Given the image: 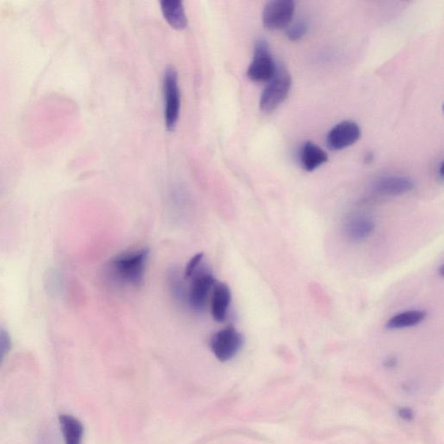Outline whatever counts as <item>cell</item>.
<instances>
[{
  "label": "cell",
  "mask_w": 444,
  "mask_h": 444,
  "mask_svg": "<svg viewBox=\"0 0 444 444\" xmlns=\"http://www.w3.org/2000/svg\"><path fill=\"white\" fill-rule=\"evenodd\" d=\"M149 257V250L121 253L111 263L114 275L121 282L139 287L143 282L144 272Z\"/></svg>",
  "instance_id": "6da1fadb"
},
{
  "label": "cell",
  "mask_w": 444,
  "mask_h": 444,
  "mask_svg": "<svg viewBox=\"0 0 444 444\" xmlns=\"http://www.w3.org/2000/svg\"><path fill=\"white\" fill-rule=\"evenodd\" d=\"M292 78L284 68L277 69L275 77L265 86L260 100V108L265 113L275 111L289 95Z\"/></svg>",
  "instance_id": "7a4b0ae2"
},
{
  "label": "cell",
  "mask_w": 444,
  "mask_h": 444,
  "mask_svg": "<svg viewBox=\"0 0 444 444\" xmlns=\"http://www.w3.org/2000/svg\"><path fill=\"white\" fill-rule=\"evenodd\" d=\"M165 100V123L169 131L176 127L180 116L181 95L177 71L173 66L167 68L163 77Z\"/></svg>",
  "instance_id": "3957f363"
},
{
  "label": "cell",
  "mask_w": 444,
  "mask_h": 444,
  "mask_svg": "<svg viewBox=\"0 0 444 444\" xmlns=\"http://www.w3.org/2000/svg\"><path fill=\"white\" fill-rule=\"evenodd\" d=\"M277 69L268 42L263 39L257 40L253 59L248 69V77L254 82H269L275 77Z\"/></svg>",
  "instance_id": "277c9868"
},
{
  "label": "cell",
  "mask_w": 444,
  "mask_h": 444,
  "mask_svg": "<svg viewBox=\"0 0 444 444\" xmlns=\"http://www.w3.org/2000/svg\"><path fill=\"white\" fill-rule=\"evenodd\" d=\"M244 339L233 326L224 328L212 337L210 347L215 358L221 362L233 359L241 350Z\"/></svg>",
  "instance_id": "5b68a950"
},
{
  "label": "cell",
  "mask_w": 444,
  "mask_h": 444,
  "mask_svg": "<svg viewBox=\"0 0 444 444\" xmlns=\"http://www.w3.org/2000/svg\"><path fill=\"white\" fill-rule=\"evenodd\" d=\"M295 3L293 0H272L265 6L263 20L268 30L287 28L293 20Z\"/></svg>",
  "instance_id": "8992f818"
},
{
  "label": "cell",
  "mask_w": 444,
  "mask_h": 444,
  "mask_svg": "<svg viewBox=\"0 0 444 444\" xmlns=\"http://www.w3.org/2000/svg\"><path fill=\"white\" fill-rule=\"evenodd\" d=\"M192 277V284L187 295L188 303L192 309L200 311L206 305L208 294L217 282L212 273L206 270H200L198 273L196 271Z\"/></svg>",
  "instance_id": "52a82bcc"
},
{
  "label": "cell",
  "mask_w": 444,
  "mask_h": 444,
  "mask_svg": "<svg viewBox=\"0 0 444 444\" xmlns=\"http://www.w3.org/2000/svg\"><path fill=\"white\" fill-rule=\"evenodd\" d=\"M360 136L361 131L355 121H344L329 131L326 142L330 149L341 150L358 142Z\"/></svg>",
  "instance_id": "ba28073f"
},
{
  "label": "cell",
  "mask_w": 444,
  "mask_h": 444,
  "mask_svg": "<svg viewBox=\"0 0 444 444\" xmlns=\"http://www.w3.org/2000/svg\"><path fill=\"white\" fill-rule=\"evenodd\" d=\"M414 188V181L411 178L401 176H382L376 180L373 189L382 196H401Z\"/></svg>",
  "instance_id": "9c48e42d"
},
{
  "label": "cell",
  "mask_w": 444,
  "mask_h": 444,
  "mask_svg": "<svg viewBox=\"0 0 444 444\" xmlns=\"http://www.w3.org/2000/svg\"><path fill=\"white\" fill-rule=\"evenodd\" d=\"M375 222L366 215H354L347 220L344 225V233L349 240L355 242L366 240L373 234Z\"/></svg>",
  "instance_id": "30bf717a"
},
{
  "label": "cell",
  "mask_w": 444,
  "mask_h": 444,
  "mask_svg": "<svg viewBox=\"0 0 444 444\" xmlns=\"http://www.w3.org/2000/svg\"><path fill=\"white\" fill-rule=\"evenodd\" d=\"M211 313L214 320L223 322L226 320L231 303V291L225 283L216 282L212 287Z\"/></svg>",
  "instance_id": "8fae6325"
},
{
  "label": "cell",
  "mask_w": 444,
  "mask_h": 444,
  "mask_svg": "<svg viewBox=\"0 0 444 444\" xmlns=\"http://www.w3.org/2000/svg\"><path fill=\"white\" fill-rule=\"evenodd\" d=\"M59 421L64 444L83 443L85 427L80 420L74 416L61 414Z\"/></svg>",
  "instance_id": "7c38bea8"
},
{
  "label": "cell",
  "mask_w": 444,
  "mask_h": 444,
  "mask_svg": "<svg viewBox=\"0 0 444 444\" xmlns=\"http://www.w3.org/2000/svg\"><path fill=\"white\" fill-rule=\"evenodd\" d=\"M328 161V154L317 144L312 142L304 143L301 150V164L306 172H314Z\"/></svg>",
  "instance_id": "4fadbf2b"
},
{
  "label": "cell",
  "mask_w": 444,
  "mask_h": 444,
  "mask_svg": "<svg viewBox=\"0 0 444 444\" xmlns=\"http://www.w3.org/2000/svg\"><path fill=\"white\" fill-rule=\"evenodd\" d=\"M161 8L167 22L174 29H185L188 25L184 4L180 0H162Z\"/></svg>",
  "instance_id": "5bb4252c"
},
{
  "label": "cell",
  "mask_w": 444,
  "mask_h": 444,
  "mask_svg": "<svg viewBox=\"0 0 444 444\" xmlns=\"http://www.w3.org/2000/svg\"><path fill=\"white\" fill-rule=\"evenodd\" d=\"M426 318V313L421 310L406 311L390 318L386 323V328L388 330H400L413 328L419 325Z\"/></svg>",
  "instance_id": "9a60e30c"
},
{
  "label": "cell",
  "mask_w": 444,
  "mask_h": 444,
  "mask_svg": "<svg viewBox=\"0 0 444 444\" xmlns=\"http://www.w3.org/2000/svg\"><path fill=\"white\" fill-rule=\"evenodd\" d=\"M308 25L306 22L299 20L294 23L293 25L288 26L287 30V37L291 41H299L305 37Z\"/></svg>",
  "instance_id": "2e32d148"
},
{
  "label": "cell",
  "mask_w": 444,
  "mask_h": 444,
  "mask_svg": "<svg viewBox=\"0 0 444 444\" xmlns=\"http://www.w3.org/2000/svg\"><path fill=\"white\" fill-rule=\"evenodd\" d=\"M11 349V339L6 329L0 328V366L5 361Z\"/></svg>",
  "instance_id": "e0dca14e"
},
{
  "label": "cell",
  "mask_w": 444,
  "mask_h": 444,
  "mask_svg": "<svg viewBox=\"0 0 444 444\" xmlns=\"http://www.w3.org/2000/svg\"><path fill=\"white\" fill-rule=\"evenodd\" d=\"M203 253H196V256L189 260L187 267H186L185 278H191L193 273L199 268L200 264L203 261Z\"/></svg>",
  "instance_id": "ac0fdd59"
},
{
  "label": "cell",
  "mask_w": 444,
  "mask_h": 444,
  "mask_svg": "<svg viewBox=\"0 0 444 444\" xmlns=\"http://www.w3.org/2000/svg\"><path fill=\"white\" fill-rule=\"evenodd\" d=\"M438 174L440 179L443 180V162H440V164L438 166Z\"/></svg>",
  "instance_id": "d6986e66"
},
{
  "label": "cell",
  "mask_w": 444,
  "mask_h": 444,
  "mask_svg": "<svg viewBox=\"0 0 444 444\" xmlns=\"http://www.w3.org/2000/svg\"><path fill=\"white\" fill-rule=\"evenodd\" d=\"M364 160H366V162L369 163L371 162H373V155L371 153H368L366 155V158H364Z\"/></svg>",
  "instance_id": "ffe728a7"
}]
</instances>
